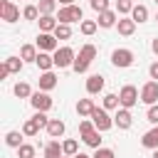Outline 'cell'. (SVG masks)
Wrapping results in <instances>:
<instances>
[{
	"mask_svg": "<svg viewBox=\"0 0 158 158\" xmlns=\"http://www.w3.org/2000/svg\"><path fill=\"white\" fill-rule=\"evenodd\" d=\"M141 101H143L146 106L158 104V81H156V79H151V81H146V84L141 86Z\"/></svg>",
	"mask_w": 158,
	"mask_h": 158,
	"instance_id": "cell-8",
	"label": "cell"
},
{
	"mask_svg": "<svg viewBox=\"0 0 158 158\" xmlns=\"http://www.w3.org/2000/svg\"><path fill=\"white\" fill-rule=\"evenodd\" d=\"M91 158H116V153H114L111 148H104V146H101V148H94V156H91Z\"/></svg>",
	"mask_w": 158,
	"mask_h": 158,
	"instance_id": "cell-39",
	"label": "cell"
},
{
	"mask_svg": "<svg viewBox=\"0 0 158 158\" xmlns=\"http://www.w3.org/2000/svg\"><path fill=\"white\" fill-rule=\"evenodd\" d=\"M37 7H40V15H54V10H57V0H40Z\"/></svg>",
	"mask_w": 158,
	"mask_h": 158,
	"instance_id": "cell-30",
	"label": "cell"
},
{
	"mask_svg": "<svg viewBox=\"0 0 158 158\" xmlns=\"http://www.w3.org/2000/svg\"><path fill=\"white\" fill-rule=\"evenodd\" d=\"M111 64H114V67H118V69L131 67V64H133V52H131V49H126V47L114 49V52H111Z\"/></svg>",
	"mask_w": 158,
	"mask_h": 158,
	"instance_id": "cell-6",
	"label": "cell"
},
{
	"mask_svg": "<svg viewBox=\"0 0 158 158\" xmlns=\"http://www.w3.org/2000/svg\"><path fill=\"white\" fill-rule=\"evenodd\" d=\"M151 49H153V54H156V57H158V37H156V40H153V42H151Z\"/></svg>",
	"mask_w": 158,
	"mask_h": 158,
	"instance_id": "cell-45",
	"label": "cell"
},
{
	"mask_svg": "<svg viewBox=\"0 0 158 158\" xmlns=\"http://www.w3.org/2000/svg\"><path fill=\"white\" fill-rule=\"evenodd\" d=\"M35 44H37L40 52H57V49H59V40H57L54 32H40Z\"/></svg>",
	"mask_w": 158,
	"mask_h": 158,
	"instance_id": "cell-4",
	"label": "cell"
},
{
	"mask_svg": "<svg viewBox=\"0 0 158 158\" xmlns=\"http://www.w3.org/2000/svg\"><path fill=\"white\" fill-rule=\"evenodd\" d=\"M131 17L136 20V25H138V22H146V20H148V7H146V5H133Z\"/></svg>",
	"mask_w": 158,
	"mask_h": 158,
	"instance_id": "cell-25",
	"label": "cell"
},
{
	"mask_svg": "<svg viewBox=\"0 0 158 158\" xmlns=\"http://www.w3.org/2000/svg\"><path fill=\"white\" fill-rule=\"evenodd\" d=\"M57 20H59V22H64V25L81 22V20H84V12H81V7H79V5H62V7H59Z\"/></svg>",
	"mask_w": 158,
	"mask_h": 158,
	"instance_id": "cell-1",
	"label": "cell"
},
{
	"mask_svg": "<svg viewBox=\"0 0 158 158\" xmlns=\"http://www.w3.org/2000/svg\"><path fill=\"white\" fill-rule=\"evenodd\" d=\"M72 69H74L77 74H86V72H89V62H86V59H81V57L77 54V59H74V64H72Z\"/></svg>",
	"mask_w": 158,
	"mask_h": 158,
	"instance_id": "cell-36",
	"label": "cell"
},
{
	"mask_svg": "<svg viewBox=\"0 0 158 158\" xmlns=\"http://www.w3.org/2000/svg\"><path fill=\"white\" fill-rule=\"evenodd\" d=\"M54 35H57V40H69V37H72V27L64 25V22H59L57 30H54Z\"/></svg>",
	"mask_w": 158,
	"mask_h": 158,
	"instance_id": "cell-35",
	"label": "cell"
},
{
	"mask_svg": "<svg viewBox=\"0 0 158 158\" xmlns=\"http://www.w3.org/2000/svg\"><path fill=\"white\" fill-rule=\"evenodd\" d=\"M141 146H143V148H151V151H153V148H158V123H156L151 131H146V133H143Z\"/></svg>",
	"mask_w": 158,
	"mask_h": 158,
	"instance_id": "cell-15",
	"label": "cell"
},
{
	"mask_svg": "<svg viewBox=\"0 0 158 158\" xmlns=\"http://www.w3.org/2000/svg\"><path fill=\"white\" fill-rule=\"evenodd\" d=\"M64 131H67L64 121H59V118H49V123H47V133H49V138H59V136H64Z\"/></svg>",
	"mask_w": 158,
	"mask_h": 158,
	"instance_id": "cell-18",
	"label": "cell"
},
{
	"mask_svg": "<svg viewBox=\"0 0 158 158\" xmlns=\"http://www.w3.org/2000/svg\"><path fill=\"white\" fill-rule=\"evenodd\" d=\"M133 10V0H116V12L118 15H131Z\"/></svg>",
	"mask_w": 158,
	"mask_h": 158,
	"instance_id": "cell-33",
	"label": "cell"
},
{
	"mask_svg": "<svg viewBox=\"0 0 158 158\" xmlns=\"http://www.w3.org/2000/svg\"><path fill=\"white\" fill-rule=\"evenodd\" d=\"M22 64H25L22 57H7V59H5V67L10 69V74H20V72H22Z\"/></svg>",
	"mask_w": 158,
	"mask_h": 158,
	"instance_id": "cell-27",
	"label": "cell"
},
{
	"mask_svg": "<svg viewBox=\"0 0 158 158\" xmlns=\"http://www.w3.org/2000/svg\"><path fill=\"white\" fill-rule=\"evenodd\" d=\"M148 74H151V79H156V81H158V62H153V64L148 67Z\"/></svg>",
	"mask_w": 158,
	"mask_h": 158,
	"instance_id": "cell-43",
	"label": "cell"
},
{
	"mask_svg": "<svg viewBox=\"0 0 158 158\" xmlns=\"http://www.w3.org/2000/svg\"><path fill=\"white\" fill-rule=\"evenodd\" d=\"M54 86H57V74H54L52 69H49V72H42V74H40V89H42V91H52Z\"/></svg>",
	"mask_w": 158,
	"mask_h": 158,
	"instance_id": "cell-14",
	"label": "cell"
},
{
	"mask_svg": "<svg viewBox=\"0 0 158 158\" xmlns=\"http://www.w3.org/2000/svg\"><path fill=\"white\" fill-rule=\"evenodd\" d=\"M35 64L40 67V72H49V69L54 67V54H52V52H40Z\"/></svg>",
	"mask_w": 158,
	"mask_h": 158,
	"instance_id": "cell-17",
	"label": "cell"
},
{
	"mask_svg": "<svg viewBox=\"0 0 158 158\" xmlns=\"http://www.w3.org/2000/svg\"><path fill=\"white\" fill-rule=\"evenodd\" d=\"M12 91H15V96H17V99H30V96L35 94V91L30 89V84H27V81H17V84L12 86Z\"/></svg>",
	"mask_w": 158,
	"mask_h": 158,
	"instance_id": "cell-23",
	"label": "cell"
},
{
	"mask_svg": "<svg viewBox=\"0 0 158 158\" xmlns=\"http://www.w3.org/2000/svg\"><path fill=\"white\" fill-rule=\"evenodd\" d=\"M99 91H104V77L101 74H89L86 77V94L96 96Z\"/></svg>",
	"mask_w": 158,
	"mask_h": 158,
	"instance_id": "cell-13",
	"label": "cell"
},
{
	"mask_svg": "<svg viewBox=\"0 0 158 158\" xmlns=\"http://www.w3.org/2000/svg\"><path fill=\"white\" fill-rule=\"evenodd\" d=\"M0 17L5 22H17L20 20V7L10 0H0Z\"/></svg>",
	"mask_w": 158,
	"mask_h": 158,
	"instance_id": "cell-9",
	"label": "cell"
},
{
	"mask_svg": "<svg viewBox=\"0 0 158 158\" xmlns=\"http://www.w3.org/2000/svg\"><path fill=\"white\" fill-rule=\"evenodd\" d=\"M96 126H94V121H89V118H84V121H79V133L84 136V133H89V131H94Z\"/></svg>",
	"mask_w": 158,
	"mask_h": 158,
	"instance_id": "cell-42",
	"label": "cell"
},
{
	"mask_svg": "<svg viewBox=\"0 0 158 158\" xmlns=\"http://www.w3.org/2000/svg\"><path fill=\"white\" fill-rule=\"evenodd\" d=\"M35 121H37V126L40 128H47V123H49V118H47V111H35V116H32Z\"/></svg>",
	"mask_w": 158,
	"mask_h": 158,
	"instance_id": "cell-40",
	"label": "cell"
},
{
	"mask_svg": "<svg viewBox=\"0 0 158 158\" xmlns=\"http://www.w3.org/2000/svg\"><path fill=\"white\" fill-rule=\"evenodd\" d=\"M79 30H81V35L91 37V35L99 30V22H96V20H81V22H79Z\"/></svg>",
	"mask_w": 158,
	"mask_h": 158,
	"instance_id": "cell-26",
	"label": "cell"
},
{
	"mask_svg": "<svg viewBox=\"0 0 158 158\" xmlns=\"http://www.w3.org/2000/svg\"><path fill=\"white\" fill-rule=\"evenodd\" d=\"M57 2H59V0H57Z\"/></svg>",
	"mask_w": 158,
	"mask_h": 158,
	"instance_id": "cell-52",
	"label": "cell"
},
{
	"mask_svg": "<svg viewBox=\"0 0 158 158\" xmlns=\"http://www.w3.org/2000/svg\"><path fill=\"white\" fill-rule=\"evenodd\" d=\"M54 54V67H59V69H67V67H72L74 64V59H77V52L72 49V47H59L57 52H52Z\"/></svg>",
	"mask_w": 158,
	"mask_h": 158,
	"instance_id": "cell-3",
	"label": "cell"
},
{
	"mask_svg": "<svg viewBox=\"0 0 158 158\" xmlns=\"http://www.w3.org/2000/svg\"><path fill=\"white\" fill-rule=\"evenodd\" d=\"M121 106V99H118V94H104V109H118Z\"/></svg>",
	"mask_w": 158,
	"mask_h": 158,
	"instance_id": "cell-32",
	"label": "cell"
},
{
	"mask_svg": "<svg viewBox=\"0 0 158 158\" xmlns=\"http://www.w3.org/2000/svg\"><path fill=\"white\" fill-rule=\"evenodd\" d=\"M5 77H10V69H7L5 62H2V67H0V79H5Z\"/></svg>",
	"mask_w": 158,
	"mask_h": 158,
	"instance_id": "cell-44",
	"label": "cell"
},
{
	"mask_svg": "<svg viewBox=\"0 0 158 158\" xmlns=\"http://www.w3.org/2000/svg\"><path fill=\"white\" fill-rule=\"evenodd\" d=\"M131 123H133L131 109H123V106H118V109H116V114H114V126H118L121 131H126V128H131Z\"/></svg>",
	"mask_w": 158,
	"mask_h": 158,
	"instance_id": "cell-10",
	"label": "cell"
},
{
	"mask_svg": "<svg viewBox=\"0 0 158 158\" xmlns=\"http://www.w3.org/2000/svg\"><path fill=\"white\" fill-rule=\"evenodd\" d=\"M94 109H96L94 99H79V101H77V114H79V116H91Z\"/></svg>",
	"mask_w": 158,
	"mask_h": 158,
	"instance_id": "cell-22",
	"label": "cell"
},
{
	"mask_svg": "<svg viewBox=\"0 0 158 158\" xmlns=\"http://www.w3.org/2000/svg\"><path fill=\"white\" fill-rule=\"evenodd\" d=\"M156 5H158V0H156Z\"/></svg>",
	"mask_w": 158,
	"mask_h": 158,
	"instance_id": "cell-51",
	"label": "cell"
},
{
	"mask_svg": "<svg viewBox=\"0 0 158 158\" xmlns=\"http://www.w3.org/2000/svg\"><path fill=\"white\" fill-rule=\"evenodd\" d=\"M151 158H158V148H153V156Z\"/></svg>",
	"mask_w": 158,
	"mask_h": 158,
	"instance_id": "cell-48",
	"label": "cell"
},
{
	"mask_svg": "<svg viewBox=\"0 0 158 158\" xmlns=\"http://www.w3.org/2000/svg\"><path fill=\"white\" fill-rule=\"evenodd\" d=\"M37 44H22L20 47V57H22V62H37Z\"/></svg>",
	"mask_w": 158,
	"mask_h": 158,
	"instance_id": "cell-21",
	"label": "cell"
},
{
	"mask_svg": "<svg viewBox=\"0 0 158 158\" xmlns=\"http://www.w3.org/2000/svg\"><path fill=\"white\" fill-rule=\"evenodd\" d=\"M17 158H35V146L22 143V146L17 148Z\"/></svg>",
	"mask_w": 158,
	"mask_h": 158,
	"instance_id": "cell-37",
	"label": "cell"
},
{
	"mask_svg": "<svg viewBox=\"0 0 158 158\" xmlns=\"http://www.w3.org/2000/svg\"><path fill=\"white\" fill-rule=\"evenodd\" d=\"M62 148H64V156H77L79 153V141L77 138H67V141H62Z\"/></svg>",
	"mask_w": 158,
	"mask_h": 158,
	"instance_id": "cell-29",
	"label": "cell"
},
{
	"mask_svg": "<svg viewBox=\"0 0 158 158\" xmlns=\"http://www.w3.org/2000/svg\"><path fill=\"white\" fill-rule=\"evenodd\" d=\"M118 99H121V106H123V109H133V106L138 104L141 94H138V89H136L133 84H126V86H121Z\"/></svg>",
	"mask_w": 158,
	"mask_h": 158,
	"instance_id": "cell-5",
	"label": "cell"
},
{
	"mask_svg": "<svg viewBox=\"0 0 158 158\" xmlns=\"http://www.w3.org/2000/svg\"><path fill=\"white\" fill-rule=\"evenodd\" d=\"M156 22H158V12H156Z\"/></svg>",
	"mask_w": 158,
	"mask_h": 158,
	"instance_id": "cell-49",
	"label": "cell"
},
{
	"mask_svg": "<svg viewBox=\"0 0 158 158\" xmlns=\"http://www.w3.org/2000/svg\"><path fill=\"white\" fill-rule=\"evenodd\" d=\"M116 30H118V35L121 37H131L133 32H136V20L128 15H123V17H118V22H116Z\"/></svg>",
	"mask_w": 158,
	"mask_h": 158,
	"instance_id": "cell-11",
	"label": "cell"
},
{
	"mask_svg": "<svg viewBox=\"0 0 158 158\" xmlns=\"http://www.w3.org/2000/svg\"><path fill=\"white\" fill-rule=\"evenodd\" d=\"M62 153H64V148H62V143L57 138L44 146V158H62Z\"/></svg>",
	"mask_w": 158,
	"mask_h": 158,
	"instance_id": "cell-20",
	"label": "cell"
},
{
	"mask_svg": "<svg viewBox=\"0 0 158 158\" xmlns=\"http://www.w3.org/2000/svg\"><path fill=\"white\" fill-rule=\"evenodd\" d=\"M99 27H104V30H109V27H116V22H118V12L116 10H104V12H99Z\"/></svg>",
	"mask_w": 158,
	"mask_h": 158,
	"instance_id": "cell-12",
	"label": "cell"
},
{
	"mask_svg": "<svg viewBox=\"0 0 158 158\" xmlns=\"http://www.w3.org/2000/svg\"><path fill=\"white\" fill-rule=\"evenodd\" d=\"M30 104H32V109L35 111H49L52 106H54V101H52V96L47 94V91H35L32 96H30Z\"/></svg>",
	"mask_w": 158,
	"mask_h": 158,
	"instance_id": "cell-7",
	"label": "cell"
},
{
	"mask_svg": "<svg viewBox=\"0 0 158 158\" xmlns=\"http://www.w3.org/2000/svg\"><path fill=\"white\" fill-rule=\"evenodd\" d=\"M22 17H25V20H40V7H37V5H25Z\"/></svg>",
	"mask_w": 158,
	"mask_h": 158,
	"instance_id": "cell-34",
	"label": "cell"
},
{
	"mask_svg": "<svg viewBox=\"0 0 158 158\" xmlns=\"http://www.w3.org/2000/svg\"><path fill=\"white\" fill-rule=\"evenodd\" d=\"M81 141H84L89 148H101V131H99V128H94V131L84 133V136H81Z\"/></svg>",
	"mask_w": 158,
	"mask_h": 158,
	"instance_id": "cell-19",
	"label": "cell"
},
{
	"mask_svg": "<svg viewBox=\"0 0 158 158\" xmlns=\"http://www.w3.org/2000/svg\"><path fill=\"white\" fill-rule=\"evenodd\" d=\"M89 118L94 121V126H96L101 133H104V131H109V128L114 126V116H109V109H104V106H101V109L96 106V109L91 111V116H89Z\"/></svg>",
	"mask_w": 158,
	"mask_h": 158,
	"instance_id": "cell-2",
	"label": "cell"
},
{
	"mask_svg": "<svg viewBox=\"0 0 158 158\" xmlns=\"http://www.w3.org/2000/svg\"><path fill=\"white\" fill-rule=\"evenodd\" d=\"M62 5H74V0H59Z\"/></svg>",
	"mask_w": 158,
	"mask_h": 158,
	"instance_id": "cell-46",
	"label": "cell"
},
{
	"mask_svg": "<svg viewBox=\"0 0 158 158\" xmlns=\"http://www.w3.org/2000/svg\"><path fill=\"white\" fill-rule=\"evenodd\" d=\"M22 133H25L27 138H35V136L40 133V126H37V121H35V118H27V121L22 123Z\"/></svg>",
	"mask_w": 158,
	"mask_h": 158,
	"instance_id": "cell-28",
	"label": "cell"
},
{
	"mask_svg": "<svg viewBox=\"0 0 158 158\" xmlns=\"http://www.w3.org/2000/svg\"><path fill=\"white\" fill-rule=\"evenodd\" d=\"M67 158H74V156H67Z\"/></svg>",
	"mask_w": 158,
	"mask_h": 158,
	"instance_id": "cell-50",
	"label": "cell"
},
{
	"mask_svg": "<svg viewBox=\"0 0 158 158\" xmlns=\"http://www.w3.org/2000/svg\"><path fill=\"white\" fill-rule=\"evenodd\" d=\"M22 136H25L22 131H7V133H5V143H7L10 148H20V146H22Z\"/></svg>",
	"mask_w": 158,
	"mask_h": 158,
	"instance_id": "cell-24",
	"label": "cell"
},
{
	"mask_svg": "<svg viewBox=\"0 0 158 158\" xmlns=\"http://www.w3.org/2000/svg\"><path fill=\"white\" fill-rule=\"evenodd\" d=\"M74 158H91V156H86V153H77Z\"/></svg>",
	"mask_w": 158,
	"mask_h": 158,
	"instance_id": "cell-47",
	"label": "cell"
},
{
	"mask_svg": "<svg viewBox=\"0 0 158 158\" xmlns=\"http://www.w3.org/2000/svg\"><path fill=\"white\" fill-rule=\"evenodd\" d=\"M89 7L94 12H104V10H109V0H89Z\"/></svg>",
	"mask_w": 158,
	"mask_h": 158,
	"instance_id": "cell-38",
	"label": "cell"
},
{
	"mask_svg": "<svg viewBox=\"0 0 158 158\" xmlns=\"http://www.w3.org/2000/svg\"><path fill=\"white\" fill-rule=\"evenodd\" d=\"M37 22H40V32H54L57 25H59V20L54 15H40Z\"/></svg>",
	"mask_w": 158,
	"mask_h": 158,
	"instance_id": "cell-16",
	"label": "cell"
},
{
	"mask_svg": "<svg viewBox=\"0 0 158 158\" xmlns=\"http://www.w3.org/2000/svg\"><path fill=\"white\" fill-rule=\"evenodd\" d=\"M79 57H81V59H86V62L91 64V62H94V57H96V47L86 42V44H84V47L79 49Z\"/></svg>",
	"mask_w": 158,
	"mask_h": 158,
	"instance_id": "cell-31",
	"label": "cell"
},
{
	"mask_svg": "<svg viewBox=\"0 0 158 158\" xmlns=\"http://www.w3.org/2000/svg\"><path fill=\"white\" fill-rule=\"evenodd\" d=\"M146 118L156 126L158 123V104H153V106H148V111H146Z\"/></svg>",
	"mask_w": 158,
	"mask_h": 158,
	"instance_id": "cell-41",
	"label": "cell"
}]
</instances>
